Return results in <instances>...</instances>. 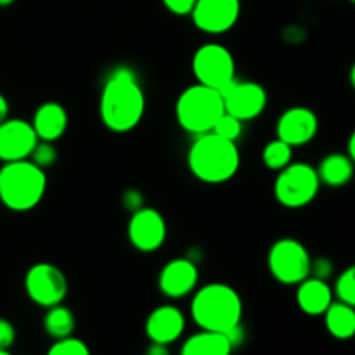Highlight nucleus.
<instances>
[{"label": "nucleus", "mask_w": 355, "mask_h": 355, "mask_svg": "<svg viewBox=\"0 0 355 355\" xmlns=\"http://www.w3.org/2000/svg\"><path fill=\"white\" fill-rule=\"evenodd\" d=\"M123 203L125 207L128 208V210L135 211L139 210V208H142V196L139 191H127V193L123 194Z\"/></svg>", "instance_id": "7c9ffc66"}, {"label": "nucleus", "mask_w": 355, "mask_h": 355, "mask_svg": "<svg viewBox=\"0 0 355 355\" xmlns=\"http://www.w3.org/2000/svg\"><path fill=\"white\" fill-rule=\"evenodd\" d=\"M315 170H318L321 184H326L329 187H342L352 180L355 163L350 159L349 155L331 153L321 159Z\"/></svg>", "instance_id": "aec40b11"}, {"label": "nucleus", "mask_w": 355, "mask_h": 355, "mask_svg": "<svg viewBox=\"0 0 355 355\" xmlns=\"http://www.w3.org/2000/svg\"><path fill=\"white\" fill-rule=\"evenodd\" d=\"M200 281V270L191 259H172L163 266L158 288L166 298L179 300L193 293Z\"/></svg>", "instance_id": "2eb2a0df"}, {"label": "nucleus", "mask_w": 355, "mask_h": 355, "mask_svg": "<svg viewBox=\"0 0 355 355\" xmlns=\"http://www.w3.org/2000/svg\"><path fill=\"white\" fill-rule=\"evenodd\" d=\"M146 110V96L137 75L128 66H118L107 75L99 103L104 127L116 134L130 132L141 123Z\"/></svg>", "instance_id": "f257e3e1"}, {"label": "nucleus", "mask_w": 355, "mask_h": 355, "mask_svg": "<svg viewBox=\"0 0 355 355\" xmlns=\"http://www.w3.org/2000/svg\"><path fill=\"white\" fill-rule=\"evenodd\" d=\"M234 347L227 335L217 331H201L191 335L180 347V355H232Z\"/></svg>", "instance_id": "6ab92c4d"}, {"label": "nucleus", "mask_w": 355, "mask_h": 355, "mask_svg": "<svg viewBox=\"0 0 355 355\" xmlns=\"http://www.w3.org/2000/svg\"><path fill=\"white\" fill-rule=\"evenodd\" d=\"M349 156H350V159L355 163V130L352 132V135H350V139H349Z\"/></svg>", "instance_id": "72a5a7b5"}, {"label": "nucleus", "mask_w": 355, "mask_h": 355, "mask_svg": "<svg viewBox=\"0 0 355 355\" xmlns=\"http://www.w3.org/2000/svg\"><path fill=\"white\" fill-rule=\"evenodd\" d=\"M191 318L200 329L227 335L241 326L243 300L236 288L225 283H208L194 293Z\"/></svg>", "instance_id": "7ed1b4c3"}, {"label": "nucleus", "mask_w": 355, "mask_h": 355, "mask_svg": "<svg viewBox=\"0 0 355 355\" xmlns=\"http://www.w3.org/2000/svg\"><path fill=\"white\" fill-rule=\"evenodd\" d=\"M324 324L329 335L336 340H350L355 336V307L343 302H333L324 312Z\"/></svg>", "instance_id": "412c9836"}, {"label": "nucleus", "mask_w": 355, "mask_h": 355, "mask_svg": "<svg viewBox=\"0 0 355 355\" xmlns=\"http://www.w3.org/2000/svg\"><path fill=\"white\" fill-rule=\"evenodd\" d=\"M14 342H16V329H14L12 322L0 318V349L9 350Z\"/></svg>", "instance_id": "c85d7f7f"}, {"label": "nucleus", "mask_w": 355, "mask_h": 355, "mask_svg": "<svg viewBox=\"0 0 355 355\" xmlns=\"http://www.w3.org/2000/svg\"><path fill=\"white\" fill-rule=\"evenodd\" d=\"M220 94L225 113L241 121H250L260 116L267 107L266 89L252 80H234Z\"/></svg>", "instance_id": "9d476101"}, {"label": "nucleus", "mask_w": 355, "mask_h": 355, "mask_svg": "<svg viewBox=\"0 0 355 355\" xmlns=\"http://www.w3.org/2000/svg\"><path fill=\"white\" fill-rule=\"evenodd\" d=\"M75 326V314L62 304L47 309V314L44 318V329L54 342L73 336Z\"/></svg>", "instance_id": "4be33fe9"}, {"label": "nucleus", "mask_w": 355, "mask_h": 355, "mask_svg": "<svg viewBox=\"0 0 355 355\" xmlns=\"http://www.w3.org/2000/svg\"><path fill=\"white\" fill-rule=\"evenodd\" d=\"M241 156L234 141L208 132L196 135L187 153L191 173L205 184H224L238 173Z\"/></svg>", "instance_id": "f03ea898"}, {"label": "nucleus", "mask_w": 355, "mask_h": 355, "mask_svg": "<svg viewBox=\"0 0 355 355\" xmlns=\"http://www.w3.org/2000/svg\"><path fill=\"white\" fill-rule=\"evenodd\" d=\"M31 125H33L38 141L55 142L64 135L66 128H68V113H66L64 106L54 103V101H49V103L38 106Z\"/></svg>", "instance_id": "a211bd4d"}, {"label": "nucleus", "mask_w": 355, "mask_h": 355, "mask_svg": "<svg viewBox=\"0 0 355 355\" xmlns=\"http://www.w3.org/2000/svg\"><path fill=\"white\" fill-rule=\"evenodd\" d=\"M350 2H352V3H355V0H350Z\"/></svg>", "instance_id": "4c0bfd02"}, {"label": "nucleus", "mask_w": 355, "mask_h": 355, "mask_svg": "<svg viewBox=\"0 0 355 355\" xmlns=\"http://www.w3.org/2000/svg\"><path fill=\"white\" fill-rule=\"evenodd\" d=\"M186 329V315L175 305H159L146 319V336L153 343L172 345Z\"/></svg>", "instance_id": "dca6fc26"}, {"label": "nucleus", "mask_w": 355, "mask_h": 355, "mask_svg": "<svg viewBox=\"0 0 355 355\" xmlns=\"http://www.w3.org/2000/svg\"><path fill=\"white\" fill-rule=\"evenodd\" d=\"M7 118H9V103L3 97V94H0V123L6 121Z\"/></svg>", "instance_id": "473e14b6"}, {"label": "nucleus", "mask_w": 355, "mask_h": 355, "mask_svg": "<svg viewBox=\"0 0 355 355\" xmlns=\"http://www.w3.org/2000/svg\"><path fill=\"white\" fill-rule=\"evenodd\" d=\"M0 355H12L9 352V350H6V349H0Z\"/></svg>", "instance_id": "e433bc0d"}, {"label": "nucleus", "mask_w": 355, "mask_h": 355, "mask_svg": "<svg viewBox=\"0 0 355 355\" xmlns=\"http://www.w3.org/2000/svg\"><path fill=\"white\" fill-rule=\"evenodd\" d=\"M127 234L135 250L153 253L162 248L165 243L166 222L158 210L142 207L132 214Z\"/></svg>", "instance_id": "f8f14e48"}, {"label": "nucleus", "mask_w": 355, "mask_h": 355, "mask_svg": "<svg viewBox=\"0 0 355 355\" xmlns=\"http://www.w3.org/2000/svg\"><path fill=\"white\" fill-rule=\"evenodd\" d=\"M321 187L318 170L305 162H291L274 180V196L284 208H304L315 200Z\"/></svg>", "instance_id": "423d86ee"}, {"label": "nucleus", "mask_w": 355, "mask_h": 355, "mask_svg": "<svg viewBox=\"0 0 355 355\" xmlns=\"http://www.w3.org/2000/svg\"><path fill=\"white\" fill-rule=\"evenodd\" d=\"M291 159H293V148L281 139L267 142L262 151L263 165L274 172H281L283 168H286Z\"/></svg>", "instance_id": "5701e85b"}, {"label": "nucleus", "mask_w": 355, "mask_h": 355, "mask_svg": "<svg viewBox=\"0 0 355 355\" xmlns=\"http://www.w3.org/2000/svg\"><path fill=\"white\" fill-rule=\"evenodd\" d=\"M45 355H92L83 340L68 336V338L55 340Z\"/></svg>", "instance_id": "393cba45"}, {"label": "nucleus", "mask_w": 355, "mask_h": 355, "mask_svg": "<svg viewBox=\"0 0 355 355\" xmlns=\"http://www.w3.org/2000/svg\"><path fill=\"white\" fill-rule=\"evenodd\" d=\"M163 6L175 16H191L196 0H162Z\"/></svg>", "instance_id": "cd10ccee"}, {"label": "nucleus", "mask_w": 355, "mask_h": 355, "mask_svg": "<svg viewBox=\"0 0 355 355\" xmlns=\"http://www.w3.org/2000/svg\"><path fill=\"white\" fill-rule=\"evenodd\" d=\"M224 113L222 94L201 83L187 87L175 103L177 121L184 130L193 135L214 130L215 123Z\"/></svg>", "instance_id": "39448f33"}, {"label": "nucleus", "mask_w": 355, "mask_h": 355, "mask_svg": "<svg viewBox=\"0 0 355 355\" xmlns=\"http://www.w3.org/2000/svg\"><path fill=\"white\" fill-rule=\"evenodd\" d=\"M333 272V266L328 259H318L312 260V270L311 276L319 277V279H328Z\"/></svg>", "instance_id": "c756f323"}, {"label": "nucleus", "mask_w": 355, "mask_h": 355, "mask_svg": "<svg viewBox=\"0 0 355 355\" xmlns=\"http://www.w3.org/2000/svg\"><path fill=\"white\" fill-rule=\"evenodd\" d=\"M24 291L33 304L54 307L62 304L68 295V279L59 267L49 262H38L24 276Z\"/></svg>", "instance_id": "1a4fd4ad"}, {"label": "nucleus", "mask_w": 355, "mask_h": 355, "mask_svg": "<svg viewBox=\"0 0 355 355\" xmlns=\"http://www.w3.org/2000/svg\"><path fill=\"white\" fill-rule=\"evenodd\" d=\"M335 295L340 302L355 307V263L347 267L335 283Z\"/></svg>", "instance_id": "b1692460"}, {"label": "nucleus", "mask_w": 355, "mask_h": 355, "mask_svg": "<svg viewBox=\"0 0 355 355\" xmlns=\"http://www.w3.org/2000/svg\"><path fill=\"white\" fill-rule=\"evenodd\" d=\"M47 189L45 170L30 159L0 166V201L12 211H30L38 207Z\"/></svg>", "instance_id": "20e7f679"}, {"label": "nucleus", "mask_w": 355, "mask_h": 355, "mask_svg": "<svg viewBox=\"0 0 355 355\" xmlns=\"http://www.w3.org/2000/svg\"><path fill=\"white\" fill-rule=\"evenodd\" d=\"M194 78L198 83L222 92L236 80V61L232 52L217 42L205 44L194 52L193 62Z\"/></svg>", "instance_id": "6e6552de"}, {"label": "nucleus", "mask_w": 355, "mask_h": 355, "mask_svg": "<svg viewBox=\"0 0 355 355\" xmlns=\"http://www.w3.org/2000/svg\"><path fill=\"white\" fill-rule=\"evenodd\" d=\"M38 137L30 121L7 118L0 123V162L12 163L30 159Z\"/></svg>", "instance_id": "ddd939ff"}, {"label": "nucleus", "mask_w": 355, "mask_h": 355, "mask_svg": "<svg viewBox=\"0 0 355 355\" xmlns=\"http://www.w3.org/2000/svg\"><path fill=\"white\" fill-rule=\"evenodd\" d=\"M30 162H33L35 165L40 166V168L44 170L54 165V163L58 162V151H55L54 148V142L38 141V144L35 146L33 153H31Z\"/></svg>", "instance_id": "bb28decb"}, {"label": "nucleus", "mask_w": 355, "mask_h": 355, "mask_svg": "<svg viewBox=\"0 0 355 355\" xmlns=\"http://www.w3.org/2000/svg\"><path fill=\"white\" fill-rule=\"evenodd\" d=\"M144 355H172L168 350V345H162V343H153L146 349Z\"/></svg>", "instance_id": "2f4dec72"}, {"label": "nucleus", "mask_w": 355, "mask_h": 355, "mask_svg": "<svg viewBox=\"0 0 355 355\" xmlns=\"http://www.w3.org/2000/svg\"><path fill=\"white\" fill-rule=\"evenodd\" d=\"M297 286V304L304 314L322 315L335 302V291L326 279L309 276Z\"/></svg>", "instance_id": "f3484780"}, {"label": "nucleus", "mask_w": 355, "mask_h": 355, "mask_svg": "<svg viewBox=\"0 0 355 355\" xmlns=\"http://www.w3.org/2000/svg\"><path fill=\"white\" fill-rule=\"evenodd\" d=\"M319 118L311 107L293 106L284 111L277 120V139L288 142L291 148L305 146L318 135Z\"/></svg>", "instance_id": "4468645a"}, {"label": "nucleus", "mask_w": 355, "mask_h": 355, "mask_svg": "<svg viewBox=\"0 0 355 355\" xmlns=\"http://www.w3.org/2000/svg\"><path fill=\"white\" fill-rule=\"evenodd\" d=\"M12 2L14 0H0V7H7V6H10Z\"/></svg>", "instance_id": "c9c22d12"}, {"label": "nucleus", "mask_w": 355, "mask_h": 355, "mask_svg": "<svg viewBox=\"0 0 355 355\" xmlns=\"http://www.w3.org/2000/svg\"><path fill=\"white\" fill-rule=\"evenodd\" d=\"M241 14V0H196L191 17L198 30L222 35L234 28Z\"/></svg>", "instance_id": "9b49d317"}, {"label": "nucleus", "mask_w": 355, "mask_h": 355, "mask_svg": "<svg viewBox=\"0 0 355 355\" xmlns=\"http://www.w3.org/2000/svg\"><path fill=\"white\" fill-rule=\"evenodd\" d=\"M269 272L281 284H300L311 276L312 257L304 243L293 238L277 239L267 255Z\"/></svg>", "instance_id": "0eeeda50"}, {"label": "nucleus", "mask_w": 355, "mask_h": 355, "mask_svg": "<svg viewBox=\"0 0 355 355\" xmlns=\"http://www.w3.org/2000/svg\"><path fill=\"white\" fill-rule=\"evenodd\" d=\"M211 132L217 135H220V137L227 139V141L236 142L239 137H241L243 121L238 120V118H234L232 114L224 113L220 118H218V121L215 123L214 130Z\"/></svg>", "instance_id": "a878e982"}, {"label": "nucleus", "mask_w": 355, "mask_h": 355, "mask_svg": "<svg viewBox=\"0 0 355 355\" xmlns=\"http://www.w3.org/2000/svg\"><path fill=\"white\" fill-rule=\"evenodd\" d=\"M350 83H352V87L355 89V62H354L352 69H350Z\"/></svg>", "instance_id": "f704fd0d"}]
</instances>
